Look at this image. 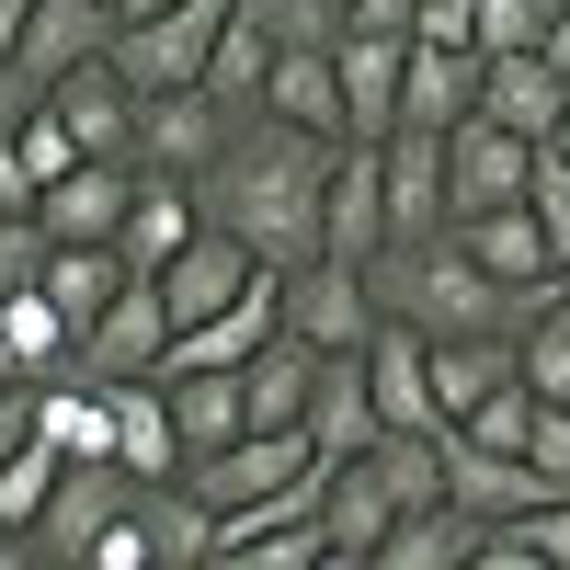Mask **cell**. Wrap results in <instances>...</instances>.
<instances>
[{
	"instance_id": "5",
	"label": "cell",
	"mask_w": 570,
	"mask_h": 570,
	"mask_svg": "<svg viewBox=\"0 0 570 570\" xmlns=\"http://www.w3.org/2000/svg\"><path fill=\"white\" fill-rule=\"evenodd\" d=\"M525 171H537V149L513 126H491V115L445 126V228L456 217H491V206H525Z\"/></svg>"
},
{
	"instance_id": "33",
	"label": "cell",
	"mask_w": 570,
	"mask_h": 570,
	"mask_svg": "<svg viewBox=\"0 0 570 570\" xmlns=\"http://www.w3.org/2000/svg\"><path fill=\"white\" fill-rule=\"evenodd\" d=\"M468 548H480V513L422 502V513H400V525L376 537V570H468Z\"/></svg>"
},
{
	"instance_id": "59",
	"label": "cell",
	"mask_w": 570,
	"mask_h": 570,
	"mask_svg": "<svg viewBox=\"0 0 570 570\" xmlns=\"http://www.w3.org/2000/svg\"><path fill=\"white\" fill-rule=\"evenodd\" d=\"M46 570H69V559H46Z\"/></svg>"
},
{
	"instance_id": "50",
	"label": "cell",
	"mask_w": 570,
	"mask_h": 570,
	"mask_svg": "<svg viewBox=\"0 0 570 570\" xmlns=\"http://www.w3.org/2000/svg\"><path fill=\"white\" fill-rule=\"evenodd\" d=\"M35 104H46V91H35L23 69H0V137H23V115H35Z\"/></svg>"
},
{
	"instance_id": "34",
	"label": "cell",
	"mask_w": 570,
	"mask_h": 570,
	"mask_svg": "<svg viewBox=\"0 0 570 570\" xmlns=\"http://www.w3.org/2000/svg\"><path fill=\"white\" fill-rule=\"evenodd\" d=\"M331 537H320V513H274V525H217V559L206 570H308Z\"/></svg>"
},
{
	"instance_id": "54",
	"label": "cell",
	"mask_w": 570,
	"mask_h": 570,
	"mask_svg": "<svg viewBox=\"0 0 570 570\" xmlns=\"http://www.w3.org/2000/svg\"><path fill=\"white\" fill-rule=\"evenodd\" d=\"M308 570H376V559H354V548H320V559H308Z\"/></svg>"
},
{
	"instance_id": "8",
	"label": "cell",
	"mask_w": 570,
	"mask_h": 570,
	"mask_svg": "<svg viewBox=\"0 0 570 570\" xmlns=\"http://www.w3.org/2000/svg\"><path fill=\"white\" fill-rule=\"evenodd\" d=\"M228 115L217 91H137V171H183V183H206V160L228 149Z\"/></svg>"
},
{
	"instance_id": "39",
	"label": "cell",
	"mask_w": 570,
	"mask_h": 570,
	"mask_svg": "<svg viewBox=\"0 0 570 570\" xmlns=\"http://www.w3.org/2000/svg\"><path fill=\"white\" fill-rule=\"evenodd\" d=\"M240 12L274 35V58L285 46H343V0H240Z\"/></svg>"
},
{
	"instance_id": "42",
	"label": "cell",
	"mask_w": 570,
	"mask_h": 570,
	"mask_svg": "<svg viewBox=\"0 0 570 570\" xmlns=\"http://www.w3.org/2000/svg\"><path fill=\"white\" fill-rule=\"evenodd\" d=\"M525 206H537V228L570 252V149H537V171H525Z\"/></svg>"
},
{
	"instance_id": "32",
	"label": "cell",
	"mask_w": 570,
	"mask_h": 570,
	"mask_svg": "<svg viewBox=\"0 0 570 570\" xmlns=\"http://www.w3.org/2000/svg\"><path fill=\"white\" fill-rule=\"evenodd\" d=\"M400 525V502L376 491V468L365 456H343V468H320V537L331 548H354V559H376V537Z\"/></svg>"
},
{
	"instance_id": "23",
	"label": "cell",
	"mask_w": 570,
	"mask_h": 570,
	"mask_svg": "<svg viewBox=\"0 0 570 570\" xmlns=\"http://www.w3.org/2000/svg\"><path fill=\"white\" fill-rule=\"evenodd\" d=\"M480 115V46H411V69H400V126L422 137H445Z\"/></svg>"
},
{
	"instance_id": "40",
	"label": "cell",
	"mask_w": 570,
	"mask_h": 570,
	"mask_svg": "<svg viewBox=\"0 0 570 570\" xmlns=\"http://www.w3.org/2000/svg\"><path fill=\"white\" fill-rule=\"evenodd\" d=\"M58 468H69V456L46 445V434H35L12 468H0V525H23V537H35V513H46V491H58Z\"/></svg>"
},
{
	"instance_id": "53",
	"label": "cell",
	"mask_w": 570,
	"mask_h": 570,
	"mask_svg": "<svg viewBox=\"0 0 570 570\" xmlns=\"http://www.w3.org/2000/svg\"><path fill=\"white\" fill-rule=\"evenodd\" d=\"M0 570H46V559H35V537H23V525H0Z\"/></svg>"
},
{
	"instance_id": "48",
	"label": "cell",
	"mask_w": 570,
	"mask_h": 570,
	"mask_svg": "<svg viewBox=\"0 0 570 570\" xmlns=\"http://www.w3.org/2000/svg\"><path fill=\"white\" fill-rule=\"evenodd\" d=\"M35 445V376H23V389H0V468H12Z\"/></svg>"
},
{
	"instance_id": "28",
	"label": "cell",
	"mask_w": 570,
	"mask_h": 570,
	"mask_svg": "<svg viewBox=\"0 0 570 570\" xmlns=\"http://www.w3.org/2000/svg\"><path fill=\"white\" fill-rule=\"evenodd\" d=\"M115 468H126V480H183V434H171L160 376H126V389H115Z\"/></svg>"
},
{
	"instance_id": "25",
	"label": "cell",
	"mask_w": 570,
	"mask_h": 570,
	"mask_svg": "<svg viewBox=\"0 0 570 570\" xmlns=\"http://www.w3.org/2000/svg\"><path fill=\"white\" fill-rule=\"evenodd\" d=\"M308 389H320V354L297 343V331H274V343L240 365V411H252V434H297V422H308Z\"/></svg>"
},
{
	"instance_id": "55",
	"label": "cell",
	"mask_w": 570,
	"mask_h": 570,
	"mask_svg": "<svg viewBox=\"0 0 570 570\" xmlns=\"http://www.w3.org/2000/svg\"><path fill=\"white\" fill-rule=\"evenodd\" d=\"M0 389H23V365H12V331H0Z\"/></svg>"
},
{
	"instance_id": "49",
	"label": "cell",
	"mask_w": 570,
	"mask_h": 570,
	"mask_svg": "<svg viewBox=\"0 0 570 570\" xmlns=\"http://www.w3.org/2000/svg\"><path fill=\"white\" fill-rule=\"evenodd\" d=\"M0 217H35V171H23L12 137H0Z\"/></svg>"
},
{
	"instance_id": "29",
	"label": "cell",
	"mask_w": 570,
	"mask_h": 570,
	"mask_svg": "<svg viewBox=\"0 0 570 570\" xmlns=\"http://www.w3.org/2000/svg\"><path fill=\"white\" fill-rule=\"evenodd\" d=\"M513 376H525V365H513V331H468V343H434V411H445V422H468L480 400H502Z\"/></svg>"
},
{
	"instance_id": "56",
	"label": "cell",
	"mask_w": 570,
	"mask_h": 570,
	"mask_svg": "<svg viewBox=\"0 0 570 570\" xmlns=\"http://www.w3.org/2000/svg\"><path fill=\"white\" fill-rule=\"evenodd\" d=\"M137 12H171V0H115V23H137Z\"/></svg>"
},
{
	"instance_id": "47",
	"label": "cell",
	"mask_w": 570,
	"mask_h": 570,
	"mask_svg": "<svg viewBox=\"0 0 570 570\" xmlns=\"http://www.w3.org/2000/svg\"><path fill=\"white\" fill-rule=\"evenodd\" d=\"M468 570H548L525 537H513V525H480V548H468Z\"/></svg>"
},
{
	"instance_id": "2",
	"label": "cell",
	"mask_w": 570,
	"mask_h": 570,
	"mask_svg": "<svg viewBox=\"0 0 570 570\" xmlns=\"http://www.w3.org/2000/svg\"><path fill=\"white\" fill-rule=\"evenodd\" d=\"M376 285V320H411L422 343H468V331H525L548 297H513V285H491L480 263H468L456 240H389L365 263Z\"/></svg>"
},
{
	"instance_id": "17",
	"label": "cell",
	"mask_w": 570,
	"mask_h": 570,
	"mask_svg": "<svg viewBox=\"0 0 570 570\" xmlns=\"http://www.w3.org/2000/svg\"><path fill=\"white\" fill-rule=\"evenodd\" d=\"M308 456L320 468H343V456H365L389 422H376V389H365V354H320V389H308Z\"/></svg>"
},
{
	"instance_id": "58",
	"label": "cell",
	"mask_w": 570,
	"mask_h": 570,
	"mask_svg": "<svg viewBox=\"0 0 570 570\" xmlns=\"http://www.w3.org/2000/svg\"><path fill=\"white\" fill-rule=\"evenodd\" d=\"M559 297H570V252H559Z\"/></svg>"
},
{
	"instance_id": "16",
	"label": "cell",
	"mask_w": 570,
	"mask_h": 570,
	"mask_svg": "<svg viewBox=\"0 0 570 570\" xmlns=\"http://www.w3.org/2000/svg\"><path fill=\"white\" fill-rule=\"evenodd\" d=\"M263 263L240 252V240H228V228H195V240H183L149 285H160V308H171V331H195V320H217L228 297H240V285H252Z\"/></svg>"
},
{
	"instance_id": "37",
	"label": "cell",
	"mask_w": 570,
	"mask_h": 570,
	"mask_svg": "<svg viewBox=\"0 0 570 570\" xmlns=\"http://www.w3.org/2000/svg\"><path fill=\"white\" fill-rule=\"evenodd\" d=\"M365 468H376V491H389L400 513L445 502V434H376V445H365Z\"/></svg>"
},
{
	"instance_id": "38",
	"label": "cell",
	"mask_w": 570,
	"mask_h": 570,
	"mask_svg": "<svg viewBox=\"0 0 570 570\" xmlns=\"http://www.w3.org/2000/svg\"><path fill=\"white\" fill-rule=\"evenodd\" d=\"M513 365H525V389L570 411V297H548L525 331H513Z\"/></svg>"
},
{
	"instance_id": "24",
	"label": "cell",
	"mask_w": 570,
	"mask_h": 570,
	"mask_svg": "<svg viewBox=\"0 0 570 570\" xmlns=\"http://www.w3.org/2000/svg\"><path fill=\"white\" fill-rule=\"evenodd\" d=\"M35 434L58 445V456H115V389H104V376H80V365L35 376Z\"/></svg>"
},
{
	"instance_id": "10",
	"label": "cell",
	"mask_w": 570,
	"mask_h": 570,
	"mask_svg": "<svg viewBox=\"0 0 570 570\" xmlns=\"http://www.w3.org/2000/svg\"><path fill=\"white\" fill-rule=\"evenodd\" d=\"M445 240L480 263L491 285H513V297H559V240L537 228V206H491V217H456Z\"/></svg>"
},
{
	"instance_id": "41",
	"label": "cell",
	"mask_w": 570,
	"mask_h": 570,
	"mask_svg": "<svg viewBox=\"0 0 570 570\" xmlns=\"http://www.w3.org/2000/svg\"><path fill=\"white\" fill-rule=\"evenodd\" d=\"M559 0H480V58H525V46H548Z\"/></svg>"
},
{
	"instance_id": "13",
	"label": "cell",
	"mask_w": 570,
	"mask_h": 570,
	"mask_svg": "<svg viewBox=\"0 0 570 570\" xmlns=\"http://www.w3.org/2000/svg\"><path fill=\"white\" fill-rule=\"evenodd\" d=\"M46 115L69 126V149L80 160H137V91L115 80V58H91L69 80H46Z\"/></svg>"
},
{
	"instance_id": "1",
	"label": "cell",
	"mask_w": 570,
	"mask_h": 570,
	"mask_svg": "<svg viewBox=\"0 0 570 570\" xmlns=\"http://www.w3.org/2000/svg\"><path fill=\"white\" fill-rule=\"evenodd\" d=\"M331 160H343V137H308L285 115H240L228 126V149L206 160V228H228L252 263L297 274L320 263V195H331Z\"/></svg>"
},
{
	"instance_id": "46",
	"label": "cell",
	"mask_w": 570,
	"mask_h": 570,
	"mask_svg": "<svg viewBox=\"0 0 570 570\" xmlns=\"http://www.w3.org/2000/svg\"><path fill=\"white\" fill-rule=\"evenodd\" d=\"M513 537H525V548H537L548 570H570V491H559V502H537V513H525Z\"/></svg>"
},
{
	"instance_id": "11",
	"label": "cell",
	"mask_w": 570,
	"mask_h": 570,
	"mask_svg": "<svg viewBox=\"0 0 570 570\" xmlns=\"http://www.w3.org/2000/svg\"><path fill=\"white\" fill-rule=\"evenodd\" d=\"M365 389H376V422H389V434H445V411H434V343H422L411 320L365 331Z\"/></svg>"
},
{
	"instance_id": "27",
	"label": "cell",
	"mask_w": 570,
	"mask_h": 570,
	"mask_svg": "<svg viewBox=\"0 0 570 570\" xmlns=\"http://www.w3.org/2000/svg\"><path fill=\"white\" fill-rule=\"evenodd\" d=\"M263 115L308 126V137H354V126H343V69H331V46H285L274 80H263Z\"/></svg>"
},
{
	"instance_id": "36",
	"label": "cell",
	"mask_w": 570,
	"mask_h": 570,
	"mask_svg": "<svg viewBox=\"0 0 570 570\" xmlns=\"http://www.w3.org/2000/svg\"><path fill=\"white\" fill-rule=\"evenodd\" d=\"M0 331H12V365H23V376H58V365H80V331L58 320V297H46V285L0 297Z\"/></svg>"
},
{
	"instance_id": "6",
	"label": "cell",
	"mask_w": 570,
	"mask_h": 570,
	"mask_svg": "<svg viewBox=\"0 0 570 570\" xmlns=\"http://www.w3.org/2000/svg\"><path fill=\"white\" fill-rule=\"evenodd\" d=\"M285 331H297L308 354H365V331H376V285H365V263H297L285 274Z\"/></svg>"
},
{
	"instance_id": "3",
	"label": "cell",
	"mask_w": 570,
	"mask_h": 570,
	"mask_svg": "<svg viewBox=\"0 0 570 570\" xmlns=\"http://www.w3.org/2000/svg\"><path fill=\"white\" fill-rule=\"evenodd\" d=\"M183 480L206 491V513H217V525H274V513H320V456H308V434H240V445L195 456Z\"/></svg>"
},
{
	"instance_id": "14",
	"label": "cell",
	"mask_w": 570,
	"mask_h": 570,
	"mask_svg": "<svg viewBox=\"0 0 570 570\" xmlns=\"http://www.w3.org/2000/svg\"><path fill=\"white\" fill-rule=\"evenodd\" d=\"M376 183H389V240H445V137L389 126L376 137Z\"/></svg>"
},
{
	"instance_id": "19",
	"label": "cell",
	"mask_w": 570,
	"mask_h": 570,
	"mask_svg": "<svg viewBox=\"0 0 570 570\" xmlns=\"http://www.w3.org/2000/svg\"><path fill=\"white\" fill-rule=\"evenodd\" d=\"M126 195H137V160H80V171H58L35 195V228H46V240H115Z\"/></svg>"
},
{
	"instance_id": "44",
	"label": "cell",
	"mask_w": 570,
	"mask_h": 570,
	"mask_svg": "<svg viewBox=\"0 0 570 570\" xmlns=\"http://www.w3.org/2000/svg\"><path fill=\"white\" fill-rule=\"evenodd\" d=\"M35 274H46V228L35 217H0V297H23Z\"/></svg>"
},
{
	"instance_id": "35",
	"label": "cell",
	"mask_w": 570,
	"mask_h": 570,
	"mask_svg": "<svg viewBox=\"0 0 570 570\" xmlns=\"http://www.w3.org/2000/svg\"><path fill=\"white\" fill-rule=\"evenodd\" d=\"M263 80H274V35L252 23V12H228V35H217V58H206V91L228 115H263Z\"/></svg>"
},
{
	"instance_id": "18",
	"label": "cell",
	"mask_w": 570,
	"mask_h": 570,
	"mask_svg": "<svg viewBox=\"0 0 570 570\" xmlns=\"http://www.w3.org/2000/svg\"><path fill=\"white\" fill-rule=\"evenodd\" d=\"M104 46H115V0H35V23H23V46H12V69L46 91V80L91 69Z\"/></svg>"
},
{
	"instance_id": "21",
	"label": "cell",
	"mask_w": 570,
	"mask_h": 570,
	"mask_svg": "<svg viewBox=\"0 0 570 570\" xmlns=\"http://www.w3.org/2000/svg\"><path fill=\"white\" fill-rule=\"evenodd\" d=\"M331 69H343V126H354V137H389V126H400V69H411V35H365V23H343Z\"/></svg>"
},
{
	"instance_id": "20",
	"label": "cell",
	"mask_w": 570,
	"mask_h": 570,
	"mask_svg": "<svg viewBox=\"0 0 570 570\" xmlns=\"http://www.w3.org/2000/svg\"><path fill=\"white\" fill-rule=\"evenodd\" d=\"M206 228V195L183 171H137V195H126V228H115V252H126V274H160L183 240Z\"/></svg>"
},
{
	"instance_id": "57",
	"label": "cell",
	"mask_w": 570,
	"mask_h": 570,
	"mask_svg": "<svg viewBox=\"0 0 570 570\" xmlns=\"http://www.w3.org/2000/svg\"><path fill=\"white\" fill-rule=\"evenodd\" d=\"M548 149H570V115H559V137H548Z\"/></svg>"
},
{
	"instance_id": "31",
	"label": "cell",
	"mask_w": 570,
	"mask_h": 570,
	"mask_svg": "<svg viewBox=\"0 0 570 570\" xmlns=\"http://www.w3.org/2000/svg\"><path fill=\"white\" fill-rule=\"evenodd\" d=\"M35 285L58 297L69 331H91V320L115 308V285H126V252H115V240H46V274H35Z\"/></svg>"
},
{
	"instance_id": "22",
	"label": "cell",
	"mask_w": 570,
	"mask_h": 570,
	"mask_svg": "<svg viewBox=\"0 0 570 570\" xmlns=\"http://www.w3.org/2000/svg\"><path fill=\"white\" fill-rule=\"evenodd\" d=\"M480 115H491V126H513L525 149H548L559 115H570V91H559V69L525 46V58H480Z\"/></svg>"
},
{
	"instance_id": "45",
	"label": "cell",
	"mask_w": 570,
	"mask_h": 570,
	"mask_svg": "<svg viewBox=\"0 0 570 570\" xmlns=\"http://www.w3.org/2000/svg\"><path fill=\"white\" fill-rule=\"evenodd\" d=\"M80 570H160V559H149V537H137V502H126L115 525H104V548H91Z\"/></svg>"
},
{
	"instance_id": "4",
	"label": "cell",
	"mask_w": 570,
	"mask_h": 570,
	"mask_svg": "<svg viewBox=\"0 0 570 570\" xmlns=\"http://www.w3.org/2000/svg\"><path fill=\"white\" fill-rule=\"evenodd\" d=\"M228 12H240V0H171V12H137V23H115L104 58H115L126 91H206V58H217Z\"/></svg>"
},
{
	"instance_id": "43",
	"label": "cell",
	"mask_w": 570,
	"mask_h": 570,
	"mask_svg": "<svg viewBox=\"0 0 570 570\" xmlns=\"http://www.w3.org/2000/svg\"><path fill=\"white\" fill-rule=\"evenodd\" d=\"M525 468H537L548 491H570V411L559 400H537V422H525Z\"/></svg>"
},
{
	"instance_id": "12",
	"label": "cell",
	"mask_w": 570,
	"mask_h": 570,
	"mask_svg": "<svg viewBox=\"0 0 570 570\" xmlns=\"http://www.w3.org/2000/svg\"><path fill=\"white\" fill-rule=\"evenodd\" d=\"M320 252H331V263H376V252H389V183H376V137H343V160H331Z\"/></svg>"
},
{
	"instance_id": "9",
	"label": "cell",
	"mask_w": 570,
	"mask_h": 570,
	"mask_svg": "<svg viewBox=\"0 0 570 570\" xmlns=\"http://www.w3.org/2000/svg\"><path fill=\"white\" fill-rule=\"evenodd\" d=\"M160 354H171V308H160V285H149V274H126V285H115V308L80 331V376L126 389V376H160Z\"/></svg>"
},
{
	"instance_id": "52",
	"label": "cell",
	"mask_w": 570,
	"mask_h": 570,
	"mask_svg": "<svg viewBox=\"0 0 570 570\" xmlns=\"http://www.w3.org/2000/svg\"><path fill=\"white\" fill-rule=\"evenodd\" d=\"M23 23H35V0H0V69H12V46H23Z\"/></svg>"
},
{
	"instance_id": "51",
	"label": "cell",
	"mask_w": 570,
	"mask_h": 570,
	"mask_svg": "<svg viewBox=\"0 0 570 570\" xmlns=\"http://www.w3.org/2000/svg\"><path fill=\"white\" fill-rule=\"evenodd\" d=\"M537 58L559 69V91H570V0H559V23H548V46H537Z\"/></svg>"
},
{
	"instance_id": "15",
	"label": "cell",
	"mask_w": 570,
	"mask_h": 570,
	"mask_svg": "<svg viewBox=\"0 0 570 570\" xmlns=\"http://www.w3.org/2000/svg\"><path fill=\"white\" fill-rule=\"evenodd\" d=\"M445 502L456 513H480V525H525L537 502H559L525 456H502V445H468V434H445Z\"/></svg>"
},
{
	"instance_id": "26",
	"label": "cell",
	"mask_w": 570,
	"mask_h": 570,
	"mask_svg": "<svg viewBox=\"0 0 570 570\" xmlns=\"http://www.w3.org/2000/svg\"><path fill=\"white\" fill-rule=\"evenodd\" d=\"M137 537H149L160 570H206L217 559V513L195 480H137Z\"/></svg>"
},
{
	"instance_id": "30",
	"label": "cell",
	"mask_w": 570,
	"mask_h": 570,
	"mask_svg": "<svg viewBox=\"0 0 570 570\" xmlns=\"http://www.w3.org/2000/svg\"><path fill=\"white\" fill-rule=\"evenodd\" d=\"M160 400H171V434H183V468L252 434V411H240V376H217V365H206V376H160Z\"/></svg>"
},
{
	"instance_id": "7",
	"label": "cell",
	"mask_w": 570,
	"mask_h": 570,
	"mask_svg": "<svg viewBox=\"0 0 570 570\" xmlns=\"http://www.w3.org/2000/svg\"><path fill=\"white\" fill-rule=\"evenodd\" d=\"M126 502H137V480H126L115 456H69V468H58V491H46V513H35V559H69V570H80Z\"/></svg>"
}]
</instances>
